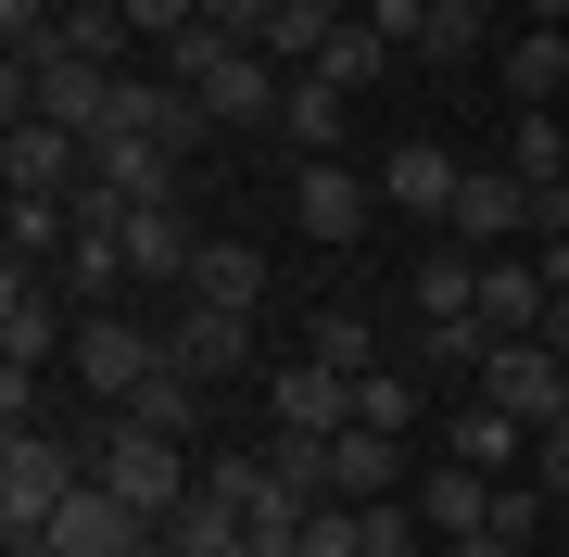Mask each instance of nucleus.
I'll return each instance as SVG.
<instances>
[{
  "mask_svg": "<svg viewBox=\"0 0 569 557\" xmlns=\"http://www.w3.org/2000/svg\"><path fill=\"white\" fill-rule=\"evenodd\" d=\"M456 456H468V469H493V481H507L519 456H531V418H507L493 392H468V406H456Z\"/></svg>",
  "mask_w": 569,
  "mask_h": 557,
  "instance_id": "22",
  "label": "nucleus"
},
{
  "mask_svg": "<svg viewBox=\"0 0 569 557\" xmlns=\"http://www.w3.org/2000/svg\"><path fill=\"white\" fill-rule=\"evenodd\" d=\"M190 305L253 317V305H266V253H253V241H203V267H190Z\"/></svg>",
  "mask_w": 569,
  "mask_h": 557,
  "instance_id": "23",
  "label": "nucleus"
},
{
  "mask_svg": "<svg viewBox=\"0 0 569 557\" xmlns=\"http://www.w3.org/2000/svg\"><path fill=\"white\" fill-rule=\"evenodd\" d=\"M89 178H102V190H127V203H178V152H164V140H89Z\"/></svg>",
  "mask_w": 569,
  "mask_h": 557,
  "instance_id": "18",
  "label": "nucleus"
},
{
  "mask_svg": "<svg viewBox=\"0 0 569 557\" xmlns=\"http://www.w3.org/2000/svg\"><path fill=\"white\" fill-rule=\"evenodd\" d=\"M329 495L342 507H380V495H406V431H329Z\"/></svg>",
  "mask_w": 569,
  "mask_h": 557,
  "instance_id": "14",
  "label": "nucleus"
},
{
  "mask_svg": "<svg viewBox=\"0 0 569 557\" xmlns=\"http://www.w3.org/2000/svg\"><path fill=\"white\" fill-rule=\"evenodd\" d=\"M63 368H77L89 392H114V406H127V392L164 368V330H140V317H114V305H89V317H77V342H63Z\"/></svg>",
  "mask_w": 569,
  "mask_h": 557,
  "instance_id": "5",
  "label": "nucleus"
},
{
  "mask_svg": "<svg viewBox=\"0 0 569 557\" xmlns=\"http://www.w3.org/2000/svg\"><path fill=\"white\" fill-rule=\"evenodd\" d=\"M481 39H493V13H481V0H430L418 63H481Z\"/></svg>",
  "mask_w": 569,
  "mask_h": 557,
  "instance_id": "29",
  "label": "nucleus"
},
{
  "mask_svg": "<svg viewBox=\"0 0 569 557\" xmlns=\"http://www.w3.org/2000/svg\"><path fill=\"white\" fill-rule=\"evenodd\" d=\"M51 39H63V51H89V63H114L140 26H127V0H63V26H51Z\"/></svg>",
  "mask_w": 569,
  "mask_h": 557,
  "instance_id": "30",
  "label": "nucleus"
},
{
  "mask_svg": "<svg viewBox=\"0 0 569 557\" xmlns=\"http://www.w3.org/2000/svg\"><path fill=\"white\" fill-rule=\"evenodd\" d=\"M418 317H481V253H468V241H430L418 253Z\"/></svg>",
  "mask_w": 569,
  "mask_h": 557,
  "instance_id": "26",
  "label": "nucleus"
},
{
  "mask_svg": "<svg viewBox=\"0 0 569 557\" xmlns=\"http://www.w3.org/2000/svg\"><path fill=\"white\" fill-rule=\"evenodd\" d=\"M443 557H531L519 533H468V545H443Z\"/></svg>",
  "mask_w": 569,
  "mask_h": 557,
  "instance_id": "41",
  "label": "nucleus"
},
{
  "mask_svg": "<svg viewBox=\"0 0 569 557\" xmlns=\"http://www.w3.org/2000/svg\"><path fill=\"white\" fill-rule=\"evenodd\" d=\"M456 178H468V166H456L443 140H392V152H380V203H392V216H418V228H443V216H456Z\"/></svg>",
  "mask_w": 569,
  "mask_h": 557,
  "instance_id": "11",
  "label": "nucleus"
},
{
  "mask_svg": "<svg viewBox=\"0 0 569 557\" xmlns=\"http://www.w3.org/2000/svg\"><path fill=\"white\" fill-rule=\"evenodd\" d=\"M367 26H380L392 51H418V26H430V0H367Z\"/></svg>",
  "mask_w": 569,
  "mask_h": 557,
  "instance_id": "37",
  "label": "nucleus"
},
{
  "mask_svg": "<svg viewBox=\"0 0 569 557\" xmlns=\"http://www.w3.org/2000/svg\"><path fill=\"white\" fill-rule=\"evenodd\" d=\"M519 228H531V178H519V166H468V178H456L443 241H468V253H507Z\"/></svg>",
  "mask_w": 569,
  "mask_h": 557,
  "instance_id": "9",
  "label": "nucleus"
},
{
  "mask_svg": "<svg viewBox=\"0 0 569 557\" xmlns=\"http://www.w3.org/2000/svg\"><path fill=\"white\" fill-rule=\"evenodd\" d=\"M545 267H519V253H481V330L493 342H519V330H545Z\"/></svg>",
  "mask_w": 569,
  "mask_h": 557,
  "instance_id": "17",
  "label": "nucleus"
},
{
  "mask_svg": "<svg viewBox=\"0 0 569 557\" xmlns=\"http://www.w3.org/2000/svg\"><path fill=\"white\" fill-rule=\"evenodd\" d=\"M253 456H266V481H279L291 507H329V431H291V418H279Z\"/></svg>",
  "mask_w": 569,
  "mask_h": 557,
  "instance_id": "24",
  "label": "nucleus"
},
{
  "mask_svg": "<svg viewBox=\"0 0 569 557\" xmlns=\"http://www.w3.org/2000/svg\"><path fill=\"white\" fill-rule=\"evenodd\" d=\"M406 495H418V519H430V545H468V533H493V495H507V481L468 469V456H443V469L406 481Z\"/></svg>",
  "mask_w": 569,
  "mask_h": 557,
  "instance_id": "12",
  "label": "nucleus"
},
{
  "mask_svg": "<svg viewBox=\"0 0 569 557\" xmlns=\"http://www.w3.org/2000/svg\"><path fill=\"white\" fill-rule=\"evenodd\" d=\"M39 557H164V519H140L102 469H89L77 495H63V519L39 533Z\"/></svg>",
  "mask_w": 569,
  "mask_h": 557,
  "instance_id": "3",
  "label": "nucleus"
},
{
  "mask_svg": "<svg viewBox=\"0 0 569 557\" xmlns=\"http://www.w3.org/2000/svg\"><path fill=\"white\" fill-rule=\"evenodd\" d=\"M77 481H89L77 444H51V431H13V444H0V533H13V557H39V533L63 519Z\"/></svg>",
  "mask_w": 569,
  "mask_h": 557,
  "instance_id": "1",
  "label": "nucleus"
},
{
  "mask_svg": "<svg viewBox=\"0 0 569 557\" xmlns=\"http://www.w3.org/2000/svg\"><path fill=\"white\" fill-rule=\"evenodd\" d=\"M0 241H13V267H63V241H77V203H51V190H13V203H0Z\"/></svg>",
  "mask_w": 569,
  "mask_h": 557,
  "instance_id": "21",
  "label": "nucleus"
},
{
  "mask_svg": "<svg viewBox=\"0 0 569 557\" xmlns=\"http://www.w3.org/2000/svg\"><path fill=\"white\" fill-rule=\"evenodd\" d=\"M127 26L164 51V39H190V26H203V0H127Z\"/></svg>",
  "mask_w": 569,
  "mask_h": 557,
  "instance_id": "36",
  "label": "nucleus"
},
{
  "mask_svg": "<svg viewBox=\"0 0 569 557\" xmlns=\"http://www.w3.org/2000/svg\"><path fill=\"white\" fill-rule=\"evenodd\" d=\"M89 469H102V481H114V495L140 507V519H178L190 495H203V469H190V444H178V431H140V418H114Z\"/></svg>",
  "mask_w": 569,
  "mask_h": 557,
  "instance_id": "2",
  "label": "nucleus"
},
{
  "mask_svg": "<svg viewBox=\"0 0 569 557\" xmlns=\"http://www.w3.org/2000/svg\"><path fill=\"white\" fill-rule=\"evenodd\" d=\"M380 63H392V39H380V26H367V13H355V26H342V39H329V51L305 63V77H329V89H367V77H380Z\"/></svg>",
  "mask_w": 569,
  "mask_h": 557,
  "instance_id": "31",
  "label": "nucleus"
},
{
  "mask_svg": "<svg viewBox=\"0 0 569 557\" xmlns=\"http://www.w3.org/2000/svg\"><path fill=\"white\" fill-rule=\"evenodd\" d=\"M342 26H355L342 0H279V13H266V39H253V51L279 63V77H305V63H317L329 39H342Z\"/></svg>",
  "mask_w": 569,
  "mask_h": 557,
  "instance_id": "19",
  "label": "nucleus"
},
{
  "mask_svg": "<svg viewBox=\"0 0 569 557\" xmlns=\"http://www.w3.org/2000/svg\"><path fill=\"white\" fill-rule=\"evenodd\" d=\"M519 178H569V140H557V102L519 115Z\"/></svg>",
  "mask_w": 569,
  "mask_h": 557,
  "instance_id": "35",
  "label": "nucleus"
},
{
  "mask_svg": "<svg viewBox=\"0 0 569 557\" xmlns=\"http://www.w3.org/2000/svg\"><path fill=\"white\" fill-rule=\"evenodd\" d=\"M203 127H216V102H203V89H178V77H127L102 140H164V152L190 166V140H203Z\"/></svg>",
  "mask_w": 569,
  "mask_h": 557,
  "instance_id": "8",
  "label": "nucleus"
},
{
  "mask_svg": "<svg viewBox=\"0 0 569 557\" xmlns=\"http://www.w3.org/2000/svg\"><path fill=\"white\" fill-rule=\"evenodd\" d=\"M203 267V228H190L178 203H140L127 216V279H190Z\"/></svg>",
  "mask_w": 569,
  "mask_h": 557,
  "instance_id": "16",
  "label": "nucleus"
},
{
  "mask_svg": "<svg viewBox=\"0 0 569 557\" xmlns=\"http://www.w3.org/2000/svg\"><path fill=\"white\" fill-rule=\"evenodd\" d=\"M507 89H519V115L557 102V89H569V26H519V39H507Z\"/></svg>",
  "mask_w": 569,
  "mask_h": 557,
  "instance_id": "27",
  "label": "nucleus"
},
{
  "mask_svg": "<svg viewBox=\"0 0 569 557\" xmlns=\"http://www.w3.org/2000/svg\"><path fill=\"white\" fill-rule=\"evenodd\" d=\"M531 241H569V178H531Z\"/></svg>",
  "mask_w": 569,
  "mask_h": 557,
  "instance_id": "38",
  "label": "nucleus"
},
{
  "mask_svg": "<svg viewBox=\"0 0 569 557\" xmlns=\"http://www.w3.org/2000/svg\"><path fill=\"white\" fill-rule=\"evenodd\" d=\"M468 392H493V406L531 418V444H545L557 418H569V355H557L545 330H519V342H493V355H481V380H468Z\"/></svg>",
  "mask_w": 569,
  "mask_h": 557,
  "instance_id": "4",
  "label": "nucleus"
},
{
  "mask_svg": "<svg viewBox=\"0 0 569 557\" xmlns=\"http://www.w3.org/2000/svg\"><path fill=\"white\" fill-rule=\"evenodd\" d=\"M0 178L77 203V190H89V140H77V127H51V115H26V127H0Z\"/></svg>",
  "mask_w": 569,
  "mask_h": 557,
  "instance_id": "10",
  "label": "nucleus"
},
{
  "mask_svg": "<svg viewBox=\"0 0 569 557\" xmlns=\"http://www.w3.org/2000/svg\"><path fill=\"white\" fill-rule=\"evenodd\" d=\"M164 557H253V519H241V507H228L216 481H203V495L164 519Z\"/></svg>",
  "mask_w": 569,
  "mask_h": 557,
  "instance_id": "20",
  "label": "nucleus"
},
{
  "mask_svg": "<svg viewBox=\"0 0 569 557\" xmlns=\"http://www.w3.org/2000/svg\"><path fill=\"white\" fill-rule=\"evenodd\" d=\"M164 355H178V368L203 380V392H216V380H253V317H228V305H190L178 330H164Z\"/></svg>",
  "mask_w": 569,
  "mask_h": 557,
  "instance_id": "13",
  "label": "nucleus"
},
{
  "mask_svg": "<svg viewBox=\"0 0 569 557\" xmlns=\"http://www.w3.org/2000/svg\"><path fill=\"white\" fill-rule=\"evenodd\" d=\"M305 557H367V507H305Z\"/></svg>",
  "mask_w": 569,
  "mask_h": 557,
  "instance_id": "33",
  "label": "nucleus"
},
{
  "mask_svg": "<svg viewBox=\"0 0 569 557\" xmlns=\"http://www.w3.org/2000/svg\"><path fill=\"white\" fill-rule=\"evenodd\" d=\"M266 13L279 0H203V26H241V39H266Z\"/></svg>",
  "mask_w": 569,
  "mask_h": 557,
  "instance_id": "40",
  "label": "nucleus"
},
{
  "mask_svg": "<svg viewBox=\"0 0 569 557\" xmlns=\"http://www.w3.org/2000/svg\"><path fill=\"white\" fill-rule=\"evenodd\" d=\"M305 355H317V368H367V317H355V305H317Z\"/></svg>",
  "mask_w": 569,
  "mask_h": 557,
  "instance_id": "32",
  "label": "nucleus"
},
{
  "mask_svg": "<svg viewBox=\"0 0 569 557\" xmlns=\"http://www.w3.org/2000/svg\"><path fill=\"white\" fill-rule=\"evenodd\" d=\"M266 406H279L291 431H355V368H317V355H305V368L266 380Z\"/></svg>",
  "mask_w": 569,
  "mask_h": 557,
  "instance_id": "15",
  "label": "nucleus"
},
{
  "mask_svg": "<svg viewBox=\"0 0 569 557\" xmlns=\"http://www.w3.org/2000/svg\"><path fill=\"white\" fill-rule=\"evenodd\" d=\"M114 418H140V431H178V444H190V431H203V380H190V368H178V355H164V368H152L140 392H127V406H114Z\"/></svg>",
  "mask_w": 569,
  "mask_h": 557,
  "instance_id": "25",
  "label": "nucleus"
},
{
  "mask_svg": "<svg viewBox=\"0 0 569 557\" xmlns=\"http://www.w3.org/2000/svg\"><path fill=\"white\" fill-rule=\"evenodd\" d=\"M77 317H63V279L51 267H13L0 279V368H63Z\"/></svg>",
  "mask_w": 569,
  "mask_h": 557,
  "instance_id": "6",
  "label": "nucleus"
},
{
  "mask_svg": "<svg viewBox=\"0 0 569 557\" xmlns=\"http://www.w3.org/2000/svg\"><path fill=\"white\" fill-rule=\"evenodd\" d=\"M291 216H305V241H367L380 228V178H355L342 152H305V178H291Z\"/></svg>",
  "mask_w": 569,
  "mask_h": 557,
  "instance_id": "7",
  "label": "nucleus"
},
{
  "mask_svg": "<svg viewBox=\"0 0 569 557\" xmlns=\"http://www.w3.org/2000/svg\"><path fill=\"white\" fill-rule=\"evenodd\" d=\"M531 481H545V495L569 507V418H557V431H545V444H531Z\"/></svg>",
  "mask_w": 569,
  "mask_h": 557,
  "instance_id": "39",
  "label": "nucleus"
},
{
  "mask_svg": "<svg viewBox=\"0 0 569 557\" xmlns=\"http://www.w3.org/2000/svg\"><path fill=\"white\" fill-rule=\"evenodd\" d=\"M355 418H367V431H406V418H418V380H380V368H355Z\"/></svg>",
  "mask_w": 569,
  "mask_h": 557,
  "instance_id": "34",
  "label": "nucleus"
},
{
  "mask_svg": "<svg viewBox=\"0 0 569 557\" xmlns=\"http://www.w3.org/2000/svg\"><path fill=\"white\" fill-rule=\"evenodd\" d=\"M342 115H355V89H329V77H291V102H279V127L305 152H342Z\"/></svg>",
  "mask_w": 569,
  "mask_h": 557,
  "instance_id": "28",
  "label": "nucleus"
}]
</instances>
